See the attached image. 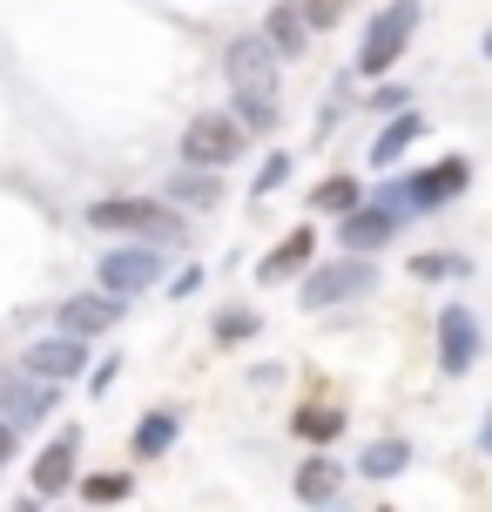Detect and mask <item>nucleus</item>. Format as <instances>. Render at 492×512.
Segmentation results:
<instances>
[{"instance_id": "obj_1", "label": "nucleus", "mask_w": 492, "mask_h": 512, "mask_svg": "<svg viewBox=\"0 0 492 512\" xmlns=\"http://www.w3.org/2000/svg\"><path fill=\"white\" fill-rule=\"evenodd\" d=\"M223 75L236 88V128H270L277 122V54L263 34H236L230 54H223Z\"/></svg>"}, {"instance_id": "obj_2", "label": "nucleus", "mask_w": 492, "mask_h": 512, "mask_svg": "<svg viewBox=\"0 0 492 512\" xmlns=\"http://www.w3.org/2000/svg\"><path fill=\"white\" fill-rule=\"evenodd\" d=\"M88 223H95V230L149 236V250H176L182 243V216L162 209V203H149V196H102V203H88Z\"/></svg>"}, {"instance_id": "obj_3", "label": "nucleus", "mask_w": 492, "mask_h": 512, "mask_svg": "<svg viewBox=\"0 0 492 512\" xmlns=\"http://www.w3.org/2000/svg\"><path fill=\"white\" fill-rule=\"evenodd\" d=\"M243 135H250V128H236V115L209 108V115H196V122L182 128V162H189V169H209V176H223L236 155H243Z\"/></svg>"}, {"instance_id": "obj_4", "label": "nucleus", "mask_w": 492, "mask_h": 512, "mask_svg": "<svg viewBox=\"0 0 492 512\" xmlns=\"http://www.w3.org/2000/svg\"><path fill=\"white\" fill-rule=\"evenodd\" d=\"M412 34H418V0H391L378 21L364 27V48H358V75H385L398 54L412 48Z\"/></svg>"}, {"instance_id": "obj_5", "label": "nucleus", "mask_w": 492, "mask_h": 512, "mask_svg": "<svg viewBox=\"0 0 492 512\" xmlns=\"http://www.w3.org/2000/svg\"><path fill=\"white\" fill-rule=\"evenodd\" d=\"M162 270H169V256L162 250H149V243H115V250L102 256V290L108 297H142V290H156L162 283Z\"/></svg>"}, {"instance_id": "obj_6", "label": "nucleus", "mask_w": 492, "mask_h": 512, "mask_svg": "<svg viewBox=\"0 0 492 512\" xmlns=\"http://www.w3.org/2000/svg\"><path fill=\"white\" fill-rule=\"evenodd\" d=\"M371 283H378V270H371L364 256H337V263H324V270L304 277V310L358 304V297H371Z\"/></svg>"}, {"instance_id": "obj_7", "label": "nucleus", "mask_w": 492, "mask_h": 512, "mask_svg": "<svg viewBox=\"0 0 492 512\" xmlns=\"http://www.w3.org/2000/svg\"><path fill=\"white\" fill-rule=\"evenodd\" d=\"M466 182H472V169L452 155V162H439V169H418V176L398 182V209H405V216H418V209H445V203L466 196Z\"/></svg>"}, {"instance_id": "obj_8", "label": "nucleus", "mask_w": 492, "mask_h": 512, "mask_svg": "<svg viewBox=\"0 0 492 512\" xmlns=\"http://www.w3.org/2000/svg\"><path fill=\"white\" fill-rule=\"evenodd\" d=\"M115 317H122V297H108V290H81V297H61V310H54V331L88 344V337L115 331Z\"/></svg>"}, {"instance_id": "obj_9", "label": "nucleus", "mask_w": 492, "mask_h": 512, "mask_svg": "<svg viewBox=\"0 0 492 512\" xmlns=\"http://www.w3.org/2000/svg\"><path fill=\"white\" fill-rule=\"evenodd\" d=\"M81 364H88V344L54 331V337H41V344H27L21 371H27V378H41V384H75Z\"/></svg>"}, {"instance_id": "obj_10", "label": "nucleus", "mask_w": 492, "mask_h": 512, "mask_svg": "<svg viewBox=\"0 0 492 512\" xmlns=\"http://www.w3.org/2000/svg\"><path fill=\"white\" fill-rule=\"evenodd\" d=\"M439 364L445 378H466L479 364V324H472V304H445L439 310Z\"/></svg>"}, {"instance_id": "obj_11", "label": "nucleus", "mask_w": 492, "mask_h": 512, "mask_svg": "<svg viewBox=\"0 0 492 512\" xmlns=\"http://www.w3.org/2000/svg\"><path fill=\"white\" fill-rule=\"evenodd\" d=\"M48 405H54V384H41V378H0V425L7 432H27V425H41L48 418Z\"/></svg>"}, {"instance_id": "obj_12", "label": "nucleus", "mask_w": 492, "mask_h": 512, "mask_svg": "<svg viewBox=\"0 0 492 512\" xmlns=\"http://www.w3.org/2000/svg\"><path fill=\"white\" fill-rule=\"evenodd\" d=\"M391 236H398V223H391L385 209H351V216H337V243H344V256H371V250H385Z\"/></svg>"}, {"instance_id": "obj_13", "label": "nucleus", "mask_w": 492, "mask_h": 512, "mask_svg": "<svg viewBox=\"0 0 492 512\" xmlns=\"http://www.w3.org/2000/svg\"><path fill=\"white\" fill-rule=\"evenodd\" d=\"M75 432H61L54 445H41V459H34V499H54V492H68L75 479Z\"/></svg>"}, {"instance_id": "obj_14", "label": "nucleus", "mask_w": 492, "mask_h": 512, "mask_svg": "<svg viewBox=\"0 0 492 512\" xmlns=\"http://www.w3.org/2000/svg\"><path fill=\"white\" fill-rule=\"evenodd\" d=\"M176 438H182V411H162V405H156V411H142V425H135L129 452H135V459H162Z\"/></svg>"}, {"instance_id": "obj_15", "label": "nucleus", "mask_w": 492, "mask_h": 512, "mask_svg": "<svg viewBox=\"0 0 492 512\" xmlns=\"http://www.w3.org/2000/svg\"><path fill=\"white\" fill-rule=\"evenodd\" d=\"M304 34H311V27H304V14H297L290 0H277V7L263 14V41H270V54H277V61L304 54Z\"/></svg>"}, {"instance_id": "obj_16", "label": "nucleus", "mask_w": 492, "mask_h": 512, "mask_svg": "<svg viewBox=\"0 0 492 512\" xmlns=\"http://www.w3.org/2000/svg\"><path fill=\"white\" fill-rule=\"evenodd\" d=\"M311 250H317V236H311V230H290L284 243H277V250H270V256L257 263V277H263V283H284V277H297V270L311 263Z\"/></svg>"}, {"instance_id": "obj_17", "label": "nucleus", "mask_w": 492, "mask_h": 512, "mask_svg": "<svg viewBox=\"0 0 492 512\" xmlns=\"http://www.w3.org/2000/svg\"><path fill=\"white\" fill-rule=\"evenodd\" d=\"M418 135H425V122H418L412 108H398V115H391V128L378 135V142H371V169H391V162H405V149H412Z\"/></svg>"}, {"instance_id": "obj_18", "label": "nucleus", "mask_w": 492, "mask_h": 512, "mask_svg": "<svg viewBox=\"0 0 492 512\" xmlns=\"http://www.w3.org/2000/svg\"><path fill=\"white\" fill-rule=\"evenodd\" d=\"M405 465H412V445L405 438H371L364 459H358V479H398Z\"/></svg>"}, {"instance_id": "obj_19", "label": "nucleus", "mask_w": 492, "mask_h": 512, "mask_svg": "<svg viewBox=\"0 0 492 512\" xmlns=\"http://www.w3.org/2000/svg\"><path fill=\"white\" fill-rule=\"evenodd\" d=\"M337 486H344V472H337L331 459H304L297 465V499H304V506H331Z\"/></svg>"}, {"instance_id": "obj_20", "label": "nucleus", "mask_w": 492, "mask_h": 512, "mask_svg": "<svg viewBox=\"0 0 492 512\" xmlns=\"http://www.w3.org/2000/svg\"><path fill=\"white\" fill-rule=\"evenodd\" d=\"M169 203L209 209V203H223V182L209 176V169H182V176H169Z\"/></svg>"}, {"instance_id": "obj_21", "label": "nucleus", "mask_w": 492, "mask_h": 512, "mask_svg": "<svg viewBox=\"0 0 492 512\" xmlns=\"http://www.w3.org/2000/svg\"><path fill=\"white\" fill-rule=\"evenodd\" d=\"M290 432L311 438V445H331V438L344 432V411H337V405H304L297 418H290Z\"/></svg>"}, {"instance_id": "obj_22", "label": "nucleus", "mask_w": 492, "mask_h": 512, "mask_svg": "<svg viewBox=\"0 0 492 512\" xmlns=\"http://www.w3.org/2000/svg\"><path fill=\"white\" fill-rule=\"evenodd\" d=\"M358 203H364L358 176H331V182H317V189H311V209H324V216H351Z\"/></svg>"}, {"instance_id": "obj_23", "label": "nucleus", "mask_w": 492, "mask_h": 512, "mask_svg": "<svg viewBox=\"0 0 492 512\" xmlns=\"http://www.w3.org/2000/svg\"><path fill=\"white\" fill-rule=\"evenodd\" d=\"M466 270H472L466 256H439V250L412 256V277H466Z\"/></svg>"}, {"instance_id": "obj_24", "label": "nucleus", "mask_w": 492, "mask_h": 512, "mask_svg": "<svg viewBox=\"0 0 492 512\" xmlns=\"http://www.w3.org/2000/svg\"><path fill=\"white\" fill-rule=\"evenodd\" d=\"M290 176V155H263V169L250 176V196H270V189H284Z\"/></svg>"}, {"instance_id": "obj_25", "label": "nucleus", "mask_w": 492, "mask_h": 512, "mask_svg": "<svg viewBox=\"0 0 492 512\" xmlns=\"http://www.w3.org/2000/svg\"><path fill=\"white\" fill-rule=\"evenodd\" d=\"M88 499L108 506V499H129V472H102V479H88Z\"/></svg>"}, {"instance_id": "obj_26", "label": "nucleus", "mask_w": 492, "mask_h": 512, "mask_svg": "<svg viewBox=\"0 0 492 512\" xmlns=\"http://www.w3.org/2000/svg\"><path fill=\"white\" fill-rule=\"evenodd\" d=\"M250 331H257V317H250V310H230V317H216V337H223V344H243Z\"/></svg>"}, {"instance_id": "obj_27", "label": "nucleus", "mask_w": 492, "mask_h": 512, "mask_svg": "<svg viewBox=\"0 0 492 512\" xmlns=\"http://www.w3.org/2000/svg\"><path fill=\"white\" fill-rule=\"evenodd\" d=\"M371 108H378V115H398V108H412V88H398V81H385V88L371 95Z\"/></svg>"}, {"instance_id": "obj_28", "label": "nucleus", "mask_w": 492, "mask_h": 512, "mask_svg": "<svg viewBox=\"0 0 492 512\" xmlns=\"http://www.w3.org/2000/svg\"><path fill=\"white\" fill-rule=\"evenodd\" d=\"M337 14H344V0H311L304 7V27H337Z\"/></svg>"}, {"instance_id": "obj_29", "label": "nucleus", "mask_w": 492, "mask_h": 512, "mask_svg": "<svg viewBox=\"0 0 492 512\" xmlns=\"http://www.w3.org/2000/svg\"><path fill=\"white\" fill-rule=\"evenodd\" d=\"M7 459H14V432L0 425V472H7Z\"/></svg>"}]
</instances>
